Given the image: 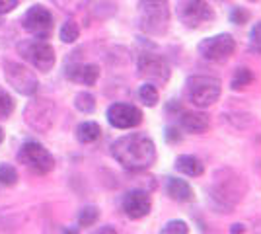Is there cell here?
I'll list each match as a JSON object with an SVG mask.
<instances>
[{
  "mask_svg": "<svg viewBox=\"0 0 261 234\" xmlns=\"http://www.w3.org/2000/svg\"><path fill=\"white\" fill-rule=\"evenodd\" d=\"M61 234H78V228H74V226H68V228H65Z\"/></svg>",
  "mask_w": 261,
  "mask_h": 234,
  "instance_id": "cell-35",
  "label": "cell"
},
{
  "mask_svg": "<svg viewBox=\"0 0 261 234\" xmlns=\"http://www.w3.org/2000/svg\"><path fill=\"white\" fill-rule=\"evenodd\" d=\"M230 20H232V23L244 25V23H248V20H250V12L246 10V8H234L232 14H230Z\"/></svg>",
  "mask_w": 261,
  "mask_h": 234,
  "instance_id": "cell-30",
  "label": "cell"
},
{
  "mask_svg": "<svg viewBox=\"0 0 261 234\" xmlns=\"http://www.w3.org/2000/svg\"><path fill=\"white\" fill-rule=\"evenodd\" d=\"M253 80H255V76H253V72H251L250 68L242 67L234 72L230 86H232V90H244V88H248Z\"/></svg>",
  "mask_w": 261,
  "mask_h": 234,
  "instance_id": "cell-20",
  "label": "cell"
},
{
  "mask_svg": "<svg viewBox=\"0 0 261 234\" xmlns=\"http://www.w3.org/2000/svg\"><path fill=\"white\" fill-rule=\"evenodd\" d=\"M18 162L28 166L32 172L45 176L55 168L53 154L37 141H25L18 150Z\"/></svg>",
  "mask_w": 261,
  "mask_h": 234,
  "instance_id": "cell-7",
  "label": "cell"
},
{
  "mask_svg": "<svg viewBox=\"0 0 261 234\" xmlns=\"http://www.w3.org/2000/svg\"><path fill=\"white\" fill-rule=\"evenodd\" d=\"M55 103L47 98H33L23 110V121L35 133H47L55 123Z\"/></svg>",
  "mask_w": 261,
  "mask_h": 234,
  "instance_id": "cell-6",
  "label": "cell"
},
{
  "mask_svg": "<svg viewBox=\"0 0 261 234\" xmlns=\"http://www.w3.org/2000/svg\"><path fill=\"white\" fill-rule=\"evenodd\" d=\"M246 230V226L244 224H232V228H230V232L232 234H242Z\"/></svg>",
  "mask_w": 261,
  "mask_h": 234,
  "instance_id": "cell-34",
  "label": "cell"
},
{
  "mask_svg": "<svg viewBox=\"0 0 261 234\" xmlns=\"http://www.w3.org/2000/svg\"><path fill=\"white\" fill-rule=\"evenodd\" d=\"M74 108L82 113H92L96 110V98L90 92H80L74 98Z\"/></svg>",
  "mask_w": 261,
  "mask_h": 234,
  "instance_id": "cell-23",
  "label": "cell"
},
{
  "mask_svg": "<svg viewBox=\"0 0 261 234\" xmlns=\"http://www.w3.org/2000/svg\"><path fill=\"white\" fill-rule=\"evenodd\" d=\"M164 137H166V141H168V143H179V141H181V133H179V129H177V127H174V125L166 127V133H164Z\"/></svg>",
  "mask_w": 261,
  "mask_h": 234,
  "instance_id": "cell-31",
  "label": "cell"
},
{
  "mask_svg": "<svg viewBox=\"0 0 261 234\" xmlns=\"http://www.w3.org/2000/svg\"><path fill=\"white\" fill-rule=\"evenodd\" d=\"M160 234H189V224L181 219H174L164 224Z\"/></svg>",
  "mask_w": 261,
  "mask_h": 234,
  "instance_id": "cell-26",
  "label": "cell"
},
{
  "mask_svg": "<svg viewBox=\"0 0 261 234\" xmlns=\"http://www.w3.org/2000/svg\"><path fill=\"white\" fill-rule=\"evenodd\" d=\"M55 4L61 8V10L68 12V14H76L82 8L88 6V0H55Z\"/></svg>",
  "mask_w": 261,
  "mask_h": 234,
  "instance_id": "cell-28",
  "label": "cell"
},
{
  "mask_svg": "<svg viewBox=\"0 0 261 234\" xmlns=\"http://www.w3.org/2000/svg\"><path fill=\"white\" fill-rule=\"evenodd\" d=\"M236 51V41L230 34H218L213 37H207L199 43V53L203 59L213 61V63H222L232 57Z\"/></svg>",
  "mask_w": 261,
  "mask_h": 234,
  "instance_id": "cell-11",
  "label": "cell"
},
{
  "mask_svg": "<svg viewBox=\"0 0 261 234\" xmlns=\"http://www.w3.org/2000/svg\"><path fill=\"white\" fill-rule=\"evenodd\" d=\"M179 125L181 129H185L187 133H205L211 125V119H208L207 113L203 112H184L179 115Z\"/></svg>",
  "mask_w": 261,
  "mask_h": 234,
  "instance_id": "cell-16",
  "label": "cell"
},
{
  "mask_svg": "<svg viewBox=\"0 0 261 234\" xmlns=\"http://www.w3.org/2000/svg\"><path fill=\"white\" fill-rule=\"evenodd\" d=\"M137 70H139V76L156 86L166 84L170 80V72H172L168 61L158 53H141L139 61H137Z\"/></svg>",
  "mask_w": 261,
  "mask_h": 234,
  "instance_id": "cell-9",
  "label": "cell"
},
{
  "mask_svg": "<svg viewBox=\"0 0 261 234\" xmlns=\"http://www.w3.org/2000/svg\"><path fill=\"white\" fill-rule=\"evenodd\" d=\"M53 14L41 4H35L23 14L22 25L25 32H30L37 39H47L53 32Z\"/></svg>",
  "mask_w": 261,
  "mask_h": 234,
  "instance_id": "cell-12",
  "label": "cell"
},
{
  "mask_svg": "<svg viewBox=\"0 0 261 234\" xmlns=\"http://www.w3.org/2000/svg\"><path fill=\"white\" fill-rule=\"evenodd\" d=\"M101 137V127L96 121H84L76 127V139L82 145H92Z\"/></svg>",
  "mask_w": 261,
  "mask_h": 234,
  "instance_id": "cell-19",
  "label": "cell"
},
{
  "mask_svg": "<svg viewBox=\"0 0 261 234\" xmlns=\"http://www.w3.org/2000/svg\"><path fill=\"white\" fill-rule=\"evenodd\" d=\"M111 154L130 172L148 170L156 162V145L144 133H129L111 145Z\"/></svg>",
  "mask_w": 261,
  "mask_h": 234,
  "instance_id": "cell-1",
  "label": "cell"
},
{
  "mask_svg": "<svg viewBox=\"0 0 261 234\" xmlns=\"http://www.w3.org/2000/svg\"><path fill=\"white\" fill-rule=\"evenodd\" d=\"M185 92H187V98L189 101L205 110L211 108L213 103H217L220 98V92H222V82L215 76H189L185 82Z\"/></svg>",
  "mask_w": 261,
  "mask_h": 234,
  "instance_id": "cell-3",
  "label": "cell"
},
{
  "mask_svg": "<svg viewBox=\"0 0 261 234\" xmlns=\"http://www.w3.org/2000/svg\"><path fill=\"white\" fill-rule=\"evenodd\" d=\"M18 53L22 55L23 61H28L33 68L49 72L55 67V49L43 39H25L18 43Z\"/></svg>",
  "mask_w": 261,
  "mask_h": 234,
  "instance_id": "cell-5",
  "label": "cell"
},
{
  "mask_svg": "<svg viewBox=\"0 0 261 234\" xmlns=\"http://www.w3.org/2000/svg\"><path fill=\"white\" fill-rule=\"evenodd\" d=\"M108 121L115 129H133L142 121V112L133 103L115 101L108 108Z\"/></svg>",
  "mask_w": 261,
  "mask_h": 234,
  "instance_id": "cell-13",
  "label": "cell"
},
{
  "mask_svg": "<svg viewBox=\"0 0 261 234\" xmlns=\"http://www.w3.org/2000/svg\"><path fill=\"white\" fill-rule=\"evenodd\" d=\"M98 219L99 211L98 207H94V205H86V207H82L78 211V224L80 226H94V224L98 223Z\"/></svg>",
  "mask_w": 261,
  "mask_h": 234,
  "instance_id": "cell-22",
  "label": "cell"
},
{
  "mask_svg": "<svg viewBox=\"0 0 261 234\" xmlns=\"http://www.w3.org/2000/svg\"><path fill=\"white\" fill-rule=\"evenodd\" d=\"M0 23H2V20H0Z\"/></svg>",
  "mask_w": 261,
  "mask_h": 234,
  "instance_id": "cell-38",
  "label": "cell"
},
{
  "mask_svg": "<svg viewBox=\"0 0 261 234\" xmlns=\"http://www.w3.org/2000/svg\"><path fill=\"white\" fill-rule=\"evenodd\" d=\"M250 51L261 55V22H257L250 32Z\"/></svg>",
  "mask_w": 261,
  "mask_h": 234,
  "instance_id": "cell-29",
  "label": "cell"
},
{
  "mask_svg": "<svg viewBox=\"0 0 261 234\" xmlns=\"http://www.w3.org/2000/svg\"><path fill=\"white\" fill-rule=\"evenodd\" d=\"M18 184V170L12 164H0V186L12 188Z\"/></svg>",
  "mask_w": 261,
  "mask_h": 234,
  "instance_id": "cell-25",
  "label": "cell"
},
{
  "mask_svg": "<svg viewBox=\"0 0 261 234\" xmlns=\"http://www.w3.org/2000/svg\"><path fill=\"white\" fill-rule=\"evenodd\" d=\"M139 100L146 106V108H154L158 103V90L150 82H144L139 88Z\"/></svg>",
  "mask_w": 261,
  "mask_h": 234,
  "instance_id": "cell-21",
  "label": "cell"
},
{
  "mask_svg": "<svg viewBox=\"0 0 261 234\" xmlns=\"http://www.w3.org/2000/svg\"><path fill=\"white\" fill-rule=\"evenodd\" d=\"M2 143H4V129L0 127V145H2Z\"/></svg>",
  "mask_w": 261,
  "mask_h": 234,
  "instance_id": "cell-36",
  "label": "cell"
},
{
  "mask_svg": "<svg viewBox=\"0 0 261 234\" xmlns=\"http://www.w3.org/2000/svg\"><path fill=\"white\" fill-rule=\"evenodd\" d=\"M94 234H119L115 230V226H111V224H106V226H99L98 230H94Z\"/></svg>",
  "mask_w": 261,
  "mask_h": 234,
  "instance_id": "cell-33",
  "label": "cell"
},
{
  "mask_svg": "<svg viewBox=\"0 0 261 234\" xmlns=\"http://www.w3.org/2000/svg\"><path fill=\"white\" fill-rule=\"evenodd\" d=\"M142 32L150 35L166 34L170 25V6L168 0H141L139 2Z\"/></svg>",
  "mask_w": 261,
  "mask_h": 234,
  "instance_id": "cell-4",
  "label": "cell"
},
{
  "mask_svg": "<svg viewBox=\"0 0 261 234\" xmlns=\"http://www.w3.org/2000/svg\"><path fill=\"white\" fill-rule=\"evenodd\" d=\"M250 2H255V0H250Z\"/></svg>",
  "mask_w": 261,
  "mask_h": 234,
  "instance_id": "cell-37",
  "label": "cell"
},
{
  "mask_svg": "<svg viewBox=\"0 0 261 234\" xmlns=\"http://www.w3.org/2000/svg\"><path fill=\"white\" fill-rule=\"evenodd\" d=\"M174 166L177 172H181V174L189 176V178H199V176H203V172H205V164L193 154L177 156Z\"/></svg>",
  "mask_w": 261,
  "mask_h": 234,
  "instance_id": "cell-18",
  "label": "cell"
},
{
  "mask_svg": "<svg viewBox=\"0 0 261 234\" xmlns=\"http://www.w3.org/2000/svg\"><path fill=\"white\" fill-rule=\"evenodd\" d=\"M166 193L170 195V199L177 203H187L193 199V188L181 178H166Z\"/></svg>",
  "mask_w": 261,
  "mask_h": 234,
  "instance_id": "cell-17",
  "label": "cell"
},
{
  "mask_svg": "<svg viewBox=\"0 0 261 234\" xmlns=\"http://www.w3.org/2000/svg\"><path fill=\"white\" fill-rule=\"evenodd\" d=\"M18 6V0H0V16L8 14Z\"/></svg>",
  "mask_w": 261,
  "mask_h": 234,
  "instance_id": "cell-32",
  "label": "cell"
},
{
  "mask_svg": "<svg viewBox=\"0 0 261 234\" xmlns=\"http://www.w3.org/2000/svg\"><path fill=\"white\" fill-rule=\"evenodd\" d=\"M121 209L133 221L144 219L150 213V209H152V199H150V195H148L146 190H130L123 195Z\"/></svg>",
  "mask_w": 261,
  "mask_h": 234,
  "instance_id": "cell-14",
  "label": "cell"
},
{
  "mask_svg": "<svg viewBox=\"0 0 261 234\" xmlns=\"http://www.w3.org/2000/svg\"><path fill=\"white\" fill-rule=\"evenodd\" d=\"M80 35V28L74 20H66L61 28V41L63 43H74Z\"/></svg>",
  "mask_w": 261,
  "mask_h": 234,
  "instance_id": "cell-24",
  "label": "cell"
},
{
  "mask_svg": "<svg viewBox=\"0 0 261 234\" xmlns=\"http://www.w3.org/2000/svg\"><path fill=\"white\" fill-rule=\"evenodd\" d=\"M14 112V100L4 88H0V119L10 117Z\"/></svg>",
  "mask_w": 261,
  "mask_h": 234,
  "instance_id": "cell-27",
  "label": "cell"
},
{
  "mask_svg": "<svg viewBox=\"0 0 261 234\" xmlns=\"http://www.w3.org/2000/svg\"><path fill=\"white\" fill-rule=\"evenodd\" d=\"M4 76L12 88L22 96H35L39 90V80L25 65L16 61H4Z\"/></svg>",
  "mask_w": 261,
  "mask_h": 234,
  "instance_id": "cell-8",
  "label": "cell"
},
{
  "mask_svg": "<svg viewBox=\"0 0 261 234\" xmlns=\"http://www.w3.org/2000/svg\"><path fill=\"white\" fill-rule=\"evenodd\" d=\"M215 181L208 188V199L211 205L217 209L218 213H232L236 203L244 199L248 186L244 178L236 174L234 170H218L215 174Z\"/></svg>",
  "mask_w": 261,
  "mask_h": 234,
  "instance_id": "cell-2",
  "label": "cell"
},
{
  "mask_svg": "<svg viewBox=\"0 0 261 234\" xmlns=\"http://www.w3.org/2000/svg\"><path fill=\"white\" fill-rule=\"evenodd\" d=\"M65 76L78 84L94 86L99 78V67L92 63H70L65 68Z\"/></svg>",
  "mask_w": 261,
  "mask_h": 234,
  "instance_id": "cell-15",
  "label": "cell"
},
{
  "mask_svg": "<svg viewBox=\"0 0 261 234\" xmlns=\"http://www.w3.org/2000/svg\"><path fill=\"white\" fill-rule=\"evenodd\" d=\"M177 18L187 28H199L201 23L215 20V12L207 0H177Z\"/></svg>",
  "mask_w": 261,
  "mask_h": 234,
  "instance_id": "cell-10",
  "label": "cell"
}]
</instances>
